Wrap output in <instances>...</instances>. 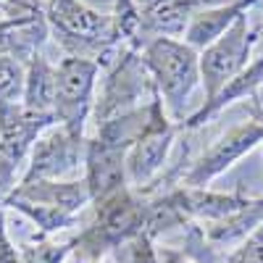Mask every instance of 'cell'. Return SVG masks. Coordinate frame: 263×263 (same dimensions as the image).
<instances>
[{"label":"cell","instance_id":"8fae6325","mask_svg":"<svg viewBox=\"0 0 263 263\" xmlns=\"http://www.w3.org/2000/svg\"><path fill=\"white\" fill-rule=\"evenodd\" d=\"M6 200L45 205V208H55L61 213H69V216H82V211L87 205H92L90 190H87V182L82 177L79 179H63V182L37 179V182H27V184H16L8 192Z\"/></svg>","mask_w":263,"mask_h":263},{"label":"cell","instance_id":"7a4b0ae2","mask_svg":"<svg viewBox=\"0 0 263 263\" xmlns=\"http://www.w3.org/2000/svg\"><path fill=\"white\" fill-rule=\"evenodd\" d=\"M145 197L124 187L92 203V218L74 234L71 255L77 263H100L105 253L129 245L145 232Z\"/></svg>","mask_w":263,"mask_h":263},{"label":"cell","instance_id":"30bf717a","mask_svg":"<svg viewBox=\"0 0 263 263\" xmlns=\"http://www.w3.org/2000/svg\"><path fill=\"white\" fill-rule=\"evenodd\" d=\"M179 132H182L179 124L171 121L166 108H161L156 119H153V124L145 129V135L126 150V158H124L126 184L135 192L145 190L150 182H156L161 177V171L168 166L171 150H174Z\"/></svg>","mask_w":263,"mask_h":263},{"label":"cell","instance_id":"9c48e42d","mask_svg":"<svg viewBox=\"0 0 263 263\" xmlns=\"http://www.w3.org/2000/svg\"><path fill=\"white\" fill-rule=\"evenodd\" d=\"M53 124V116L29 114L21 105L16 111L0 116V203L18 184L34 140Z\"/></svg>","mask_w":263,"mask_h":263},{"label":"cell","instance_id":"5b68a950","mask_svg":"<svg viewBox=\"0 0 263 263\" xmlns=\"http://www.w3.org/2000/svg\"><path fill=\"white\" fill-rule=\"evenodd\" d=\"M263 142V95L250 98V119L239 121L224 135H218L200 156L190 161L182 177V187H208L224 171H229L242 156L253 153Z\"/></svg>","mask_w":263,"mask_h":263},{"label":"cell","instance_id":"5bb4252c","mask_svg":"<svg viewBox=\"0 0 263 263\" xmlns=\"http://www.w3.org/2000/svg\"><path fill=\"white\" fill-rule=\"evenodd\" d=\"M48 40H50V29H48L45 13L0 18V53H8L24 66L32 55L42 53Z\"/></svg>","mask_w":263,"mask_h":263},{"label":"cell","instance_id":"4316f807","mask_svg":"<svg viewBox=\"0 0 263 263\" xmlns=\"http://www.w3.org/2000/svg\"><path fill=\"white\" fill-rule=\"evenodd\" d=\"M260 150H263V142H260Z\"/></svg>","mask_w":263,"mask_h":263},{"label":"cell","instance_id":"ac0fdd59","mask_svg":"<svg viewBox=\"0 0 263 263\" xmlns=\"http://www.w3.org/2000/svg\"><path fill=\"white\" fill-rule=\"evenodd\" d=\"M55 100V63L45 53H37L24 66V90H21V108L29 114L53 116Z\"/></svg>","mask_w":263,"mask_h":263},{"label":"cell","instance_id":"3957f363","mask_svg":"<svg viewBox=\"0 0 263 263\" xmlns=\"http://www.w3.org/2000/svg\"><path fill=\"white\" fill-rule=\"evenodd\" d=\"M142 63L156 84V92L171 121L187 119L184 108L195 87L200 84V55L184 40L153 37L140 48Z\"/></svg>","mask_w":263,"mask_h":263},{"label":"cell","instance_id":"e0dca14e","mask_svg":"<svg viewBox=\"0 0 263 263\" xmlns=\"http://www.w3.org/2000/svg\"><path fill=\"white\" fill-rule=\"evenodd\" d=\"M263 224V195L260 197H250L248 205H242L239 211L229 213L221 221H213V224H197L203 229L205 242L213 250H227V248H237L239 242L245 239Z\"/></svg>","mask_w":263,"mask_h":263},{"label":"cell","instance_id":"d4e9b609","mask_svg":"<svg viewBox=\"0 0 263 263\" xmlns=\"http://www.w3.org/2000/svg\"><path fill=\"white\" fill-rule=\"evenodd\" d=\"M158 258H161V263H195V260H190L179 248H168V245L158 248Z\"/></svg>","mask_w":263,"mask_h":263},{"label":"cell","instance_id":"9a60e30c","mask_svg":"<svg viewBox=\"0 0 263 263\" xmlns=\"http://www.w3.org/2000/svg\"><path fill=\"white\" fill-rule=\"evenodd\" d=\"M260 87H263V55L255 58L253 63H248L245 71L237 74V77L224 87V90L216 95V100H211V103L200 105L197 111H192V114L179 124V129H182V132L200 129L205 121H211L213 116L221 114L227 105H232V103H237V100H250V98H255V95L260 92Z\"/></svg>","mask_w":263,"mask_h":263},{"label":"cell","instance_id":"ba28073f","mask_svg":"<svg viewBox=\"0 0 263 263\" xmlns=\"http://www.w3.org/2000/svg\"><path fill=\"white\" fill-rule=\"evenodd\" d=\"M84 140L87 137L71 135L61 124L48 126L34 140L18 184L37 179H79V174L84 171Z\"/></svg>","mask_w":263,"mask_h":263},{"label":"cell","instance_id":"277c9868","mask_svg":"<svg viewBox=\"0 0 263 263\" xmlns=\"http://www.w3.org/2000/svg\"><path fill=\"white\" fill-rule=\"evenodd\" d=\"M156 84H153L140 48L124 45L114 61L108 63V71L100 82V90H95V103H92V119L95 124H103L114 116H121L126 111L150 103L156 98Z\"/></svg>","mask_w":263,"mask_h":263},{"label":"cell","instance_id":"d6986e66","mask_svg":"<svg viewBox=\"0 0 263 263\" xmlns=\"http://www.w3.org/2000/svg\"><path fill=\"white\" fill-rule=\"evenodd\" d=\"M74 248V237L71 239H61L58 237H45V234H34L27 245L18 248L21 263H66Z\"/></svg>","mask_w":263,"mask_h":263},{"label":"cell","instance_id":"603a6c76","mask_svg":"<svg viewBox=\"0 0 263 263\" xmlns=\"http://www.w3.org/2000/svg\"><path fill=\"white\" fill-rule=\"evenodd\" d=\"M129 263H161L156 242L147 239L145 234H140L137 239H132L129 242Z\"/></svg>","mask_w":263,"mask_h":263},{"label":"cell","instance_id":"44dd1931","mask_svg":"<svg viewBox=\"0 0 263 263\" xmlns=\"http://www.w3.org/2000/svg\"><path fill=\"white\" fill-rule=\"evenodd\" d=\"M111 3H114L111 16H114L121 42L132 48H140V13L135 8V0H111Z\"/></svg>","mask_w":263,"mask_h":263},{"label":"cell","instance_id":"ffe728a7","mask_svg":"<svg viewBox=\"0 0 263 263\" xmlns=\"http://www.w3.org/2000/svg\"><path fill=\"white\" fill-rule=\"evenodd\" d=\"M21 90H24V63H18L8 53H0V116L21 105Z\"/></svg>","mask_w":263,"mask_h":263},{"label":"cell","instance_id":"7c38bea8","mask_svg":"<svg viewBox=\"0 0 263 263\" xmlns=\"http://www.w3.org/2000/svg\"><path fill=\"white\" fill-rule=\"evenodd\" d=\"M126 153L114 150L103 142H98L95 137L84 140V171L82 179L87 182L92 203L105 200L108 195H114L126 184V166H124Z\"/></svg>","mask_w":263,"mask_h":263},{"label":"cell","instance_id":"8992f818","mask_svg":"<svg viewBox=\"0 0 263 263\" xmlns=\"http://www.w3.org/2000/svg\"><path fill=\"white\" fill-rule=\"evenodd\" d=\"M100 63L90 58L63 55L55 63V100L53 119L71 135L84 137L87 119L92 116V103L98 90Z\"/></svg>","mask_w":263,"mask_h":263},{"label":"cell","instance_id":"7402d4cb","mask_svg":"<svg viewBox=\"0 0 263 263\" xmlns=\"http://www.w3.org/2000/svg\"><path fill=\"white\" fill-rule=\"evenodd\" d=\"M224 263H263V224L245 239V242H239L224 258Z\"/></svg>","mask_w":263,"mask_h":263},{"label":"cell","instance_id":"52a82bcc","mask_svg":"<svg viewBox=\"0 0 263 263\" xmlns=\"http://www.w3.org/2000/svg\"><path fill=\"white\" fill-rule=\"evenodd\" d=\"M258 42V29L248 24V16L237 18L234 24L213 40L208 48L200 53V84H203V105L216 100V95L224 87L245 71V66L250 63V53Z\"/></svg>","mask_w":263,"mask_h":263},{"label":"cell","instance_id":"2e32d148","mask_svg":"<svg viewBox=\"0 0 263 263\" xmlns=\"http://www.w3.org/2000/svg\"><path fill=\"white\" fill-rule=\"evenodd\" d=\"M258 3H260V0H224V3L200 11V13L192 18V24L187 27L184 42L200 53L203 48L211 45L213 40L221 37L237 18L248 16V11L253 6H258Z\"/></svg>","mask_w":263,"mask_h":263},{"label":"cell","instance_id":"484cf974","mask_svg":"<svg viewBox=\"0 0 263 263\" xmlns=\"http://www.w3.org/2000/svg\"><path fill=\"white\" fill-rule=\"evenodd\" d=\"M158 3H163V0H135V8H137V13H140V11L153 8V6H158Z\"/></svg>","mask_w":263,"mask_h":263},{"label":"cell","instance_id":"83f0119b","mask_svg":"<svg viewBox=\"0 0 263 263\" xmlns=\"http://www.w3.org/2000/svg\"><path fill=\"white\" fill-rule=\"evenodd\" d=\"M0 3H6V0H0Z\"/></svg>","mask_w":263,"mask_h":263},{"label":"cell","instance_id":"cb8c5ba5","mask_svg":"<svg viewBox=\"0 0 263 263\" xmlns=\"http://www.w3.org/2000/svg\"><path fill=\"white\" fill-rule=\"evenodd\" d=\"M0 263H21L18 248L11 242L6 227V208H0Z\"/></svg>","mask_w":263,"mask_h":263},{"label":"cell","instance_id":"4fadbf2b","mask_svg":"<svg viewBox=\"0 0 263 263\" xmlns=\"http://www.w3.org/2000/svg\"><path fill=\"white\" fill-rule=\"evenodd\" d=\"M224 0H163V3L140 11V37H184L192 18Z\"/></svg>","mask_w":263,"mask_h":263},{"label":"cell","instance_id":"6da1fadb","mask_svg":"<svg viewBox=\"0 0 263 263\" xmlns=\"http://www.w3.org/2000/svg\"><path fill=\"white\" fill-rule=\"evenodd\" d=\"M45 18L63 55L98 61L103 69L124 48L114 16L87 6L84 0H48Z\"/></svg>","mask_w":263,"mask_h":263}]
</instances>
